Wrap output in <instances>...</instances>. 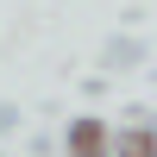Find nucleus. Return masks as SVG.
Returning <instances> with one entry per match:
<instances>
[]
</instances>
